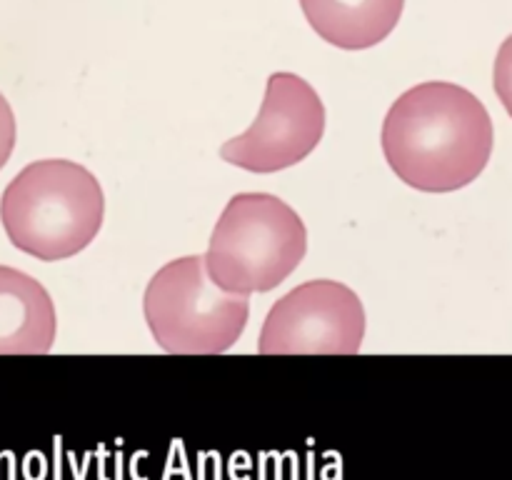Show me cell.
<instances>
[{"instance_id": "3", "label": "cell", "mask_w": 512, "mask_h": 480, "mask_svg": "<svg viewBox=\"0 0 512 480\" xmlns=\"http://www.w3.org/2000/svg\"><path fill=\"white\" fill-rule=\"evenodd\" d=\"M305 253L308 230L285 200L270 193H238L215 223L205 265L228 293H268L288 280Z\"/></svg>"}, {"instance_id": "7", "label": "cell", "mask_w": 512, "mask_h": 480, "mask_svg": "<svg viewBox=\"0 0 512 480\" xmlns=\"http://www.w3.org/2000/svg\"><path fill=\"white\" fill-rule=\"evenodd\" d=\"M55 305L48 290L18 268L0 265V355H43L53 348Z\"/></svg>"}, {"instance_id": "4", "label": "cell", "mask_w": 512, "mask_h": 480, "mask_svg": "<svg viewBox=\"0 0 512 480\" xmlns=\"http://www.w3.org/2000/svg\"><path fill=\"white\" fill-rule=\"evenodd\" d=\"M143 313L155 343L173 355L225 353L250 318L248 295L228 293L208 273L205 255L170 260L150 278Z\"/></svg>"}, {"instance_id": "2", "label": "cell", "mask_w": 512, "mask_h": 480, "mask_svg": "<svg viewBox=\"0 0 512 480\" xmlns=\"http://www.w3.org/2000/svg\"><path fill=\"white\" fill-rule=\"evenodd\" d=\"M105 218L98 178L73 160H35L8 183L0 220L8 240L38 260H65L88 248Z\"/></svg>"}, {"instance_id": "5", "label": "cell", "mask_w": 512, "mask_h": 480, "mask_svg": "<svg viewBox=\"0 0 512 480\" xmlns=\"http://www.w3.org/2000/svg\"><path fill=\"white\" fill-rule=\"evenodd\" d=\"M365 338L358 293L338 280H310L270 308L260 330L263 355H355Z\"/></svg>"}, {"instance_id": "9", "label": "cell", "mask_w": 512, "mask_h": 480, "mask_svg": "<svg viewBox=\"0 0 512 480\" xmlns=\"http://www.w3.org/2000/svg\"><path fill=\"white\" fill-rule=\"evenodd\" d=\"M495 93H498L500 103L512 118V35L500 45L498 58H495V73H493Z\"/></svg>"}, {"instance_id": "8", "label": "cell", "mask_w": 512, "mask_h": 480, "mask_svg": "<svg viewBox=\"0 0 512 480\" xmlns=\"http://www.w3.org/2000/svg\"><path fill=\"white\" fill-rule=\"evenodd\" d=\"M300 8L325 43L365 50L393 33L405 0H300Z\"/></svg>"}, {"instance_id": "6", "label": "cell", "mask_w": 512, "mask_h": 480, "mask_svg": "<svg viewBox=\"0 0 512 480\" xmlns=\"http://www.w3.org/2000/svg\"><path fill=\"white\" fill-rule=\"evenodd\" d=\"M325 133V105L295 73H273L255 123L220 148V158L250 173H278L308 158Z\"/></svg>"}, {"instance_id": "1", "label": "cell", "mask_w": 512, "mask_h": 480, "mask_svg": "<svg viewBox=\"0 0 512 480\" xmlns=\"http://www.w3.org/2000/svg\"><path fill=\"white\" fill-rule=\"evenodd\" d=\"M493 120L478 95L455 83L405 90L383 123V153L405 185L423 193L465 188L493 155Z\"/></svg>"}, {"instance_id": "10", "label": "cell", "mask_w": 512, "mask_h": 480, "mask_svg": "<svg viewBox=\"0 0 512 480\" xmlns=\"http://www.w3.org/2000/svg\"><path fill=\"white\" fill-rule=\"evenodd\" d=\"M15 148V115L8 100L0 93V170L8 163L10 153Z\"/></svg>"}]
</instances>
